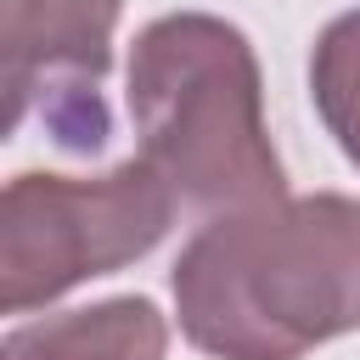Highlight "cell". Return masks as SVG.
<instances>
[{
  "mask_svg": "<svg viewBox=\"0 0 360 360\" xmlns=\"http://www.w3.org/2000/svg\"><path fill=\"white\" fill-rule=\"evenodd\" d=\"M174 321L208 360H304L360 326V197H270L202 219L169 270Z\"/></svg>",
  "mask_w": 360,
  "mask_h": 360,
  "instance_id": "1",
  "label": "cell"
},
{
  "mask_svg": "<svg viewBox=\"0 0 360 360\" xmlns=\"http://www.w3.org/2000/svg\"><path fill=\"white\" fill-rule=\"evenodd\" d=\"M141 158L180 208L214 219L287 197V169L264 124V73L253 39L214 11L152 17L124 68Z\"/></svg>",
  "mask_w": 360,
  "mask_h": 360,
  "instance_id": "2",
  "label": "cell"
},
{
  "mask_svg": "<svg viewBox=\"0 0 360 360\" xmlns=\"http://www.w3.org/2000/svg\"><path fill=\"white\" fill-rule=\"evenodd\" d=\"M180 202L135 152L107 174H11L0 191V309L28 315L146 259Z\"/></svg>",
  "mask_w": 360,
  "mask_h": 360,
  "instance_id": "3",
  "label": "cell"
},
{
  "mask_svg": "<svg viewBox=\"0 0 360 360\" xmlns=\"http://www.w3.org/2000/svg\"><path fill=\"white\" fill-rule=\"evenodd\" d=\"M124 0H0V68L6 129L39 107L62 152L96 158L112 135L101 79L112 68Z\"/></svg>",
  "mask_w": 360,
  "mask_h": 360,
  "instance_id": "4",
  "label": "cell"
},
{
  "mask_svg": "<svg viewBox=\"0 0 360 360\" xmlns=\"http://www.w3.org/2000/svg\"><path fill=\"white\" fill-rule=\"evenodd\" d=\"M169 315L146 292H118L45 321H17L0 338V360H163Z\"/></svg>",
  "mask_w": 360,
  "mask_h": 360,
  "instance_id": "5",
  "label": "cell"
},
{
  "mask_svg": "<svg viewBox=\"0 0 360 360\" xmlns=\"http://www.w3.org/2000/svg\"><path fill=\"white\" fill-rule=\"evenodd\" d=\"M309 101L338 152L360 169V6L332 17L309 51Z\"/></svg>",
  "mask_w": 360,
  "mask_h": 360,
  "instance_id": "6",
  "label": "cell"
}]
</instances>
